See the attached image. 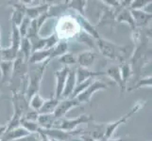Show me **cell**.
I'll return each mask as SVG.
<instances>
[{
  "label": "cell",
  "instance_id": "e0dca14e",
  "mask_svg": "<svg viewBox=\"0 0 152 141\" xmlns=\"http://www.w3.org/2000/svg\"><path fill=\"white\" fill-rule=\"evenodd\" d=\"M119 69H120V74H121V79H122V90L120 92H121V94H123L125 91H127L128 81L133 75V72L129 61L120 63Z\"/></svg>",
  "mask_w": 152,
  "mask_h": 141
},
{
  "label": "cell",
  "instance_id": "277c9868",
  "mask_svg": "<svg viewBox=\"0 0 152 141\" xmlns=\"http://www.w3.org/2000/svg\"><path fill=\"white\" fill-rule=\"evenodd\" d=\"M143 103H137L135 104V106L130 109L129 111V113H127L126 115H124L123 117H121L117 121H115L113 122H110V123H106V129H105V135H104V138L105 139H109L112 137V135L113 134V133L115 132V130H116L120 125L121 124H124L128 121V119L132 116L133 114L137 113L141 108L143 107Z\"/></svg>",
  "mask_w": 152,
  "mask_h": 141
},
{
  "label": "cell",
  "instance_id": "1f68e13d",
  "mask_svg": "<svg viewBox=\"0 0 152 141\" xmlns=\"http://www.w3.org/2000/svg\"><path fill=\"white\" fill-rule=\"evenodd\" d=\"M78 43H84L87 46L90 47L91 49H94L96 47V41L95 39H93L90 35H88L85 32H80L77 34V37H76Z\"/></svg>",
  "mask_w": 152,
  "mask_h": 141
},
{
  "label": "cell",
  "instance_id": "74e56055",
  "mask_svg": "<svg viewBox=\"0 0 152 141\" xmlns=\"http://www.w3.org/2000/svg\"><path fill=\"white\" fill-rule=\"evenodd\" d=\"M151 0H134L130 1L129 9H143L145 5H148Z\"/></svg>",
  "mask_w": 152,
  "mask_h": 141
},
{
  "label": "cell",
  "instance_id": "f35d334b",
  "mask_svg": "<svg viewBox=\"0 0 152 141\" xmlns=\"http://www.w3.org/2000/svg\"><path fill=\"white\" fill-rule=\"evenodd\" d=\"M101 2L105 5V7L113 9H117L120 6V1H117V0H102Z\"/></svg>",
  "mask_w": 152,
  "mask_h": 141
},
{
  "label": "cell",
  "instance_id": "44dd1931",
  "mask_svg": "<svg viewBox=\"0 0 152 141\" xmlns=\"http://www.w3.org/2000/svg\"><path fill=\"white\" fill-rule=\"evenodd\" d=\"M46 60H50V51L38 50L31 53L28 59V64H40Z\"/></svg>",
  "mask_w": 152,
  "mask_h": 141
},
{
  "label": "cell",
  "instance_id": "484cf974",
  "mask_svg": "<svg viewBox=\"0 0 152 141\" xmlns=\"http://www.w3.org/2000/svg\"><path fill=\"white\" fill-rule=\"evenodd\" d=\"M59 102H60V99H57L54 96L50 97L49 99H46V100H45L43 106L40 108L38 113L39 114H53Z\"/></svg>",
  "mask_w": 152,
  "mask_h": 141
},
{
  "label": "cell",
  "instance_id": "4dcf8cb0",
  "mask_svg": "<svg viewBox=\"0 0 152 141\" xmlns=\"http://www.w3.org/2000/svg\"><path fill=\"white\" fill-rule=\"evenodd\" d=\"M21 40H22V37H21V34L19 32L18 27L12 23V34H10V41H12V43H10V46L19 49Z\"/></svg>",
  "mask_w": 152,
  "mask_h": 141
},
{
  "label": "cell",
  "instance_id": "52a82bcc",
  "mask_svg": "<svg viewBox=\"0 0 152 141\" xmlns=\"http://www.w3.org/2000/svg\"><path fill=\"white\" fill-rule=\"evenodd\" d=\"M80 106H81V103L78 102L76 98L61 99L53 114L57 119H62L65 117V115L69 112L71 109Z\"/></svg>",
  "mask_w": 152,
  "mask_h": 141
},
{
  "label": "cell",
  "instance_id": "7bdbcfd3",
  "mask_svg": "<svg viewBox=\"0 0 152 141\" xmlns=\"http://www.w3.org/2000/svg\"><path fill=\"white\" fill-rule=\"evenodd\" d=\"M107 141H132V140L125 137H120V138H109Z\"/></svg>",
  "mask_w": 152,
  "mask_h": 141
},
{
  "label": "cell",
  "instance_id": "f6af8a7d",
  "mask_svg": "<svg viewBox=\"0 0 152 141\" xmlns=\"http://www.w3.org/2000/svg\"><path fill=\"white\" fill-rule=\"evenodd\" d=\"M2 61V59H1V46H0V62Z\"/></svg>",
  "mask_w": 152,
  "mask_h": 141
},
{
  "label": "cell",
  "instance_id": "5b68a950",
  "mask_svg": "<svg viewBox=\"0 0 152 141\" xmlns=\"http://www.w3.org/2000/svg\"><path fill=\"white\" fill-rule=\"evenodd\" d=\"M108 88H109V84H107V83H104L100 80H94L92 84L89 86L84 91H82L80 94H78L76 97V99L81 104L87 103L90 102L91 98L96 91L108 90Z\"/></svg>",
  "mask_w": 152,
  "mask_h": 141
},
{
  "label": "cell",
  "instance_id": "7a4b0ae2",
  "mask_svg": "<svg viewBox=\"0 0 152 141\" xmlns=\"http://www.w3.org/2000/svg\"><path fill=\"white\" fill-rule=\"evenodd\" d=\"M50 61L51 60H46L40 64H28V87L26 90V97L28 101L34 94L39 93L44 74Z\"/></svg>",
  "mask_w": 152,
  "mask_h": 141
},
{
  "label": "cell",
  "instance_id": "4fadbf2b",
  "mask_svg": "<svg viewBox=\"0 0 152 141\" xmlns=\"http://www.w3.org/2000/svg\"><path fill=\"white\" fill-rule=\"evenodd\" d=\"M42 4L35 5V6L27 7L26 6L25 13L26 16H28L30 20H34L40 17L41 15L48 12V10L50 7V4L48 2H41Z\"/></svg>",
  "mask_w": 152,
  "mask_h": 141
},
{
  "label": "cell",
  "instance_id": "60d3db41",
  "mask_svg": "<svg viewBox=\"0 0 152 141\" xmlns=\"http://www.w3.org/2000/svg\"><path fill=\"white\" fill-rule=\"evenodd\" d=\"M38 134H39V138H40V141H51L46 135L44 134V133H42L40 130H39V132H38Z\"/></svg>",
  "mask_w": 152,
  "mask_h": 141
},
{
  "label": "cell",
  "instance_id": "7dc6e473",
  "mask_svg": "<svg viewBox=\"0 0 152 141\" xmlns=\"http://www.w3.org/2000/svg\"><path fill=\"white\" fill-rule=\"evenodd\" d=\"M49 139H50V138H49ZM50 140H51V141H57V140H54V139H50Z\"/></svg>",
  "mask_w": 152,
  "mask_h": 141
},
{
  "label": "cell",
  "instance_id": "ba28073f",
  "mask_svg": "<svg viewBox=\"0 0 152 141\" xmlns=\"http://www.w3.org/2000/svg\"><path fill=\"white\" fill-rule=\"evenodd\" d=\"M70 68L67 66H64L61 69L55 72V77H56V87H55V93L54 97L57 99L61 98V94L64 91V85L67 79V76L69 74Z\"/></svg>",
  "mask_w": 152,
  "mask_h": 141
},
{
  "label": "cell",
  "instance_id": "836d02e7",
  "mask_svg": "<svg viewBox=\"0 0 152 141\" xmlns=\"http://www.w3.org/2000/svg\"><path fill=\"white\" fill-rule=\"evenodd\" d=\"M20 126L25 128L29 134H37L41 129L37 121H28L26 119H20Z\"/></svg>",
  "mask_w": 152,
  "mask_h": 141
},
{
  "label": "cell",
  "instance_id": "7c38bea8",
  "mask_svg": "<svg viewBox=\"0 0 152 141\" xmlns=\"http://www.w3.org/2000/svg\"><path fill=\"white\" fill-rule=\"evenodd\" d=\"M106 123H94V121L87 124V128L84 132L88 134L94 140H99L104 138Z\"/></svg>",
  "mask_w": 152,
  "mask_h": 141
},
{
  "label": "cell",
  "instance_id": "8d00e7d4",
  "mask_svg": "<svg viewBox=\"0 0 152 141\" xmlns=\"http://www.w3.org/2000/svg\"><path fill=\"white\" fill-rule=\"evenodd\" d=\"M39 115L40 114L38 113V111L33 110V109H31L29 107L28 110L23 115V117L21 119H26V121H37V119L39 118Z\"/></svg>",
  "mask_w": 152,
  "mask_h": 141
},
{
  "label": "cell",
  "instance_id": "ab89813d",
  "mask_svg": "<svg viewBox=\"0 0 152 141\" xmlns=\"http://www.w3.org/2000/svg\"><path fill=\"white\" fill-rule=\"evenodd\" d=\"M15 141H40L39 138V134H28V135L22 137V138H19Z\"/></svg>",
  "mask_w": 152,
  "mask_h": 141
},
{
  "label": "cell",
  "instance_id": "f1b7e54d",
  "mask_svg": "<svg viewBox=\"0 0 152 141\" xmlns=\"http://www.w3.org/2000/svg\"><path fill=\"white\" fill-rule=\"evenodd\" d=\"M19 53L22 55L24 59L28 62L29 56H30L31 53H32V49H31L30 41L27 37L22 38V40H21L20 46H19Z\"/></svg>",
  "mask_w": 152,
  "mask_h": 141
},
{
  "label": "cell",
  "instance_id": "cb8c5ba5",
  "mask_svg": "<svg viewBox=\"0 0 152 141\" xmlns=\"http://www.w3.org/2000/svg\"><path fill=\"white\" fill-rule=\"evenodd\" d=\"M105 74L108 75L111 79L116 84L119 88L120 91L122 90V79H121V74H120V69L119 65H112L108 67L106 71L104 72Z\"/></svg>",
  "mask_w": 152,
  "mask_h": 141
},
{
  "label": "cell",
  "instance_id": "d6a6232c",
  "mask_svg": "<svg viewBox=\"0 0 152 141\" xmlns=\"http://www.w3.org/2000/svg\"><path fill=\"white\" fill-rule=\"evenodd\" d=\"M58 61L64 66L67 67H69L70 65H75L77 64V55L71 53V52H67L66 54L60 56L58 59Z\"/></svg>",
  "mask_w": 152,
  "mask_h": 141
},
{
  "label": "cell",
  "instance_id": "603a6c76",
  "mask_svg": "<svg viewBox=\"0 0 152 141\" xmlns=\"http://www.w3.org/2000/svg\"><path fill=\"white\" fill-rule=\"evenodd\" d=\"M49 51H50V60L56 59V57L59 59L60 56L66 54L68 52L67 40H59V43H58L54 47H52L51 49H49Z\"/></svg>",
  "mask_w": 152,
  "mask_h": 141
},
{
  "label": "cell",
  "instance_id": "d590c367",
  "mask_svg": "<svg viewBox=\"0 0 152 141\" xmlns=\"http://www.w3.org/2000/svg\"><path fill=\"white\" fill-rule=\"evenodd\" d=\"M30 19L28 16H25V18L23 19L22 23L20 24V25L18 27L19 28V32L21 34V37L25 38L27 37V34H28V30L29 27V25H30Z\"/></svg>",
  "mask_w": 152,
  "mask_h": 141
},
{
  "label": "cell",
  "instance_id": "d6986e66",
  "mask_svg": "<svg viewBox=\"0 0 152 141\" xmlns=\"http://www.w3.org/2000/svg\"><path fill=\"white\" fill-rule=\"evenodd\" d=\"M29 133L23 128L22 126H19L17 128H14L10 131H5L2 137L0 138V141H15L19 138H22L26 135H28Z\"/></svg>",
  "mask_w": 152,
  "mask_h": 141
},
{
  "label": "cell",
  "instance_id": "8fae6325",
  "mask_svg": "<svg viewBox=\"0 0 152 141\" xmlns=\"http://www.w3.org/2000/svg\"><path fill=\"white\" fill-rule=\"evenodd\" d=\"M115 21L118 23H122V24H127L129 28L132 29V31L135 30L136 25L134 23L133 17L132 15V12H130V9L128 8H123L120 4V8L117 10L116 16H115Z\"/></svg>",
  "mask_w": 152,
  "mask_h": 141
},
{
  "label": "cell",
  "instance_id": "6da1fadb",
  "mask_svg": "<svg viewBox=\"0 0 152 141\" xmlns=\"http://www.w3.org/2000/svg\"><path fill=\"white\" fill-rule=\"evenodd\" d=\"M96 46L99 52L107 59L119 61L120 63L128 61L129 59V46H119L112 43L111 40L99 38L96 40Z\"/></svg>",
  "mask_w": 152,
  "mask_h": 141
},
{
  "label": "cell",
  "instance_id": "9c48e42d",
  "mask_svg": "<svg viewBox=\"0 0 152 141\" xmlns=\"http://www.w3.org/2000/svg\"><path fill=\"white\" fill-rule=\"evenodd\" d=\"M96 59V54L93 50H86L77 55V64L78 67L90 69Z\"/></svg>",
  "mask_w": 152,
  "mask_h": 141
},
{
  "label": "cell",
  "instance_id": "b9f144b4",
  "mask_svg": "<svg viewBox=\"0 0 152 141\" xmlns=\"http://www.w3.org/2000/svg\"><path fill=\"white\" fill-rule=\"evenodd\" d=\"M6 128H7V125L6 124H1L0 125V138L2 137L3 134L6 131Z\"/></svg>",
  "mask_w": 152,
  "mask_h": 141
},
{
  "label": "cell",
  "instance_id": "8992f818",
  "mask_svg": "<svg viewBox=\"0 0 152 141\" xmlns=\"http://www.w3.org/2000/svg\"><path fill=\"white\" fill-rule=\"evenodd\" d=\"M12 102L13 106V114L22 118L23 115L29 109V103L23 92L12 93Z\"/></svg>",
  "mask_w": 152,
  "mask_h": 141
},
{
  "label": "cell",
  "instance_id": "ac0fdd59",
  "mask_svg": "<svg viewBox=\"0 0 152 141\" xmlns=\"http://www.w3.org/2000/svg\"><path fill=\"white\" fill-rule=\"evenodd\" d=\"M76 85H77V82H76V70L70 69L69 74H68V76H67V79H66L64 88V91H62L61 99L70 98L73 91H74V90H75Z\"/></svg>",
  "mask_w": 152,
  "mask_h": 141
},
{
  "label": "cell",
  "instance_id": "bcb514c9",
  "mask_svg": "<svg viewBox=\"0 0 152 141\" xmlns=\"http://www.w3.org/2000/svg\"><path fill=\"white\" fill-rule=\"evenodd\" d=\"M96 141H107V139L102 138V139H99V140H96Z\"/></svg>",
  "mask_w": 152,
  "mask_h": 141
},
{
  "label": "cell",
  "instance_id": "f546056e",
  "mask_svg": "<svg viewBox=\"0 0 152 141\" xmlns=\"http://www.w3.org/2000/svg\"><path fill=\"white\" fill-rule=\"evenodd\" d=\"M152 86V77L150 76H146V77H142L140 79L137 80V82L135 84L127 88V91H133V90H137L139 88L142 87H151Z\"/></svg>",
  "mask_w": 152,
  "mask_h": 141
},
{
  "label": "cell",
  "instance_id": "30bf717a",
  "mask_svg": "<svg viewBox=\"0 0 152 141\" xmlns=\"http://www.w3.org/2000/svg\"><path fill=\"white\" fill-rule=\"evenodd\" d=\"M72 16L74 17V19L78 23L80 27H81L83 29H84L85 33H87L88 35H90L91 37L93 39H95V40H97V39L100 38V35H99L96 27H94V25L90 22H89V21L84 16H81V15H78L77 13H74Z\"/></svg>",
  "mask_w": 152,
  "mask_h": 141
},
{
  "label": "cell",
  "instance_id": "2e32d148",
  "mask_svg": "<svg viewBox=\"0 0 152 141\" xmlns=\"http://www.w3.org/2000/svg\"><path fill=\"white\" fill-rule=\"evenodd\" d=\"M105 75L104 72H95L91 71L90 69H85V68L77 67L76 69V82L77 84H80V83L84 82L88 79H93V78Z\"/></svg>",
  "mask_w": 152,
  "mask_h": 141
},
{
  "label": "cell",
  "instance_id": "4316f807",
  "mask_svg": "<svg viewBox=\"0 0 152 141\" xmlns=\"http://www.w3.org/2000/svg\"><path fill=\"white\" fill-rule=\"evenodd\" d=\"M87 3L88 1H85V0H72V1H68V9H72L78 15L84 16Z\"/></svg>",
  "mask_w": 152,
  "mask_h": 141
},
{
  "label": "cell",
  "instance_id": "83f0119b",
  "mask_svg": "<svg viewBox=\"0 0 152 141\" xmlns=\"http://www.w3.org/2000/svg\"><path fill=\"white\" fill-rule=\"evenodd\" d=\"M19 55V49L12 46H9L6 48H1V59L2 61H14Z\"/></svg>",
  "mask_w": 152,
  "mask_h": 141
},
{
  "label": "cell",
  "instance_id": "e575fe53",
  "mask_svg": "<svg viewBox=\"0 0 152 141\" xmlns=\"http://www.w3.org/2000/svg\"><path fill=\"white\" fill-rule=\"evenodd\" d=\"M29 107L36 111H39L40 108L43 106L45 103V99L40 95V93H36L29 99Z\"/></svg>",
  "mask_w": 152,
  "mask_h": 141
},
{
  "label": "cell",
  "instance_id": "7402d4cb",
  "mask_svg": "<svg viewBox=\"0 0 152 141\" xmlns=\"http://www.w3.org/2000/svg\"><path fill=\"white\" fill-rule=\"evenodd\" d=\"M12 61H1L0 62V72H1V84H6L10 80L12 74Z\"/></svg>",
  "mask_w": 152,
  "mask_h": 141
},
{
  "label": "cell",
  "instance_id": "9a60e30c",
  "mask_svg": "<svg viewBox=\"0 0 152 141\" xmlns=\"http://www.w3.org/2000/svg\"><path fill=\"white\" fill-rule=\"evenodd\" d=\"M130 12L133 17L136 27L140 28L148 27V24L152 18V14L146 13L142 9H130Z\"/></svg>",
  "mask_w": 152,
  "mask_h": 141
},
{
  "label": "cell",
  "instance_id": "3957f363",
  "mask_svg": "<svg viewBox=\"0 0 152 141\" xmlns=\"http://www.w3.org/2000/svg\"><path fill=\"white\" fill-rule=\"evenodd\" d=\"M94 121L92 115L81 114L76 119H58L53 125V128L61 129L66 132H72L77 130V127L80 124H88Z\"/></svg>",
  "mask_w": 152,
  "mask_h": 141
},
{
  "label": "cell",
  "instance_id": "5bb4252c",
  "mask_svg": "<svg viewBox=\"0 0 152 141\" xmlns=\"http://www.w3.org/2000/svg\"><path fill=\"white\" fill-rule=\"evenodd\" d=\"M115 16H116V12L115 9H110V8H105L102 10V13L99 17V22L97 24L98 27H109L113 29V27L115 22Z\"/></svg>",
  "mask_w": 152,
  "mask_h": 141
},
{
  "label": "cell",
  "instance_id": "d4e9b609",
  "mask_svg": "<svg viewBox=\"0 0 152 141\" xmlns=\"http://www.w3.org/2000/svg\"><path fill=\"white\" fill-rule=\"evenodd\" d=\"M54 114H40L37 122L41 129H51L56 121Z\"/></svg>",
  "mask_w": 152,
  "mask_h": 141
},
{
  "label": "cell",
  "instance_id": "ee69618b",
  "mask_svg": "<svg viewBox=\"0 0 152 141\" xmlns=\"http://www.w3.org/2000/svg\"><path fill=\"white\" fill-rule=\"evenodd\" d=\"M69 141H82V139L80 137H72Z\"/></svg>",
  "mask_w": 152,
  "mask_h": 141
},
{
  "label": "cell",
  "instance_id": "ffe728a7",
  "mask_svg": "<svg viewBox=\"0 0 152 141\" xmlns=\"http://www.w3.org/2000/svg\"><path fill=\"white\" fill-rule=\"evenodd\" d=\"M68 9V1L64 2H57V4H50V7L48 10V17H60L65 13Z\"/></svg>",
  "mask_w": 152,
  "mask_h": 141
}]
</instances>
